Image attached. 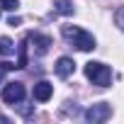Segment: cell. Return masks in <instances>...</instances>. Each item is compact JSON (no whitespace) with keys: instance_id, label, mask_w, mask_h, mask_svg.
<instances>
[{"instance_id":"6da1fadb","label":"cell","mask_w":124,"mask_h":124,"mask_svg":"<svg viewBox=\"0 0 124 124\" xmlns=\"http://www.w3.org/2000/svg\"><path fill=\"white\" fill-rule=\"evenodd\" d=\"M61 34H63V39H66L68 44H73V46L80 49V51H93V49H95V37H93L90 32L80 29V27L63 24V27H61Z\"/></svg>"},{"instance_id":"3957f363","label":"cell","mask_w":124,"mask_h":124,"mask_svg":"<svg viewBox=\"0 0 124 124\" xmlns=\"http://www.w3.org/2000/svg\"><path fill=\"white\" fill-rule=\"evenodd\" d=\"M83 117H85V122H90V124H100V122H107V119L112 117V107H109L107 102H97V105L88 107V109L83 112Z\"/></svg>"},{"instance_id":"277c9868","label":"cell","mask_w":124,"mask_h":124,"mask_svg":"<svg viewBox=\"0 0 124 124\" xmlns=\"http://www.w3.org/2000/svg\"><path fill=\"white\" fill-rule=\"evenodd\" d=\"M3 100L8 102V105H20L22 100H24V85L22 83H5V88H3Z\"/></svg>"},{"instance_id":"52a82bcc","label":"cell","mask_w":124,"mask_h":124,"mask_svg":"<svg viewBox=\"0 0 124 124\" xmlns=\"http://www.w3.org/2000/svg\"><path fill=\"white\" fill-rule=\"evenodd\" d=\"M51 95H54V85H51L49 80H39V83L34 85V100H39V102H46Z\"/></svg>"},{"instance_id":"30bf717a","label":"cell","mask_w":124,"mask_h":124,"mask_svg":"<svg viewBox=\"0 0 124 124\" xmlns=\"http://www.w3.org/2000/svg\"><path fill=\"white\" fill-rule=\"evenodd\" d=\"M114 22H117V27L124 32V8H119V10L114 12Z\"/></svg>"},{"instance_id":"8fae6325","label":"cell","mask_w":124,"mask_h":124,"mask_svg":"<svg viewBox=\"0 0 124 124\" xmlns=\"http://www.w3.org/2000/svg\"><path fill=\"white\" fill-rule=\"evenodd\" d=\"M0 5H3L5 10H10V12H15V10L20 8V3H17V0H0Z\"/></svg>"},{"instance_id":"7c38bea8","label":"cell","mask_w":124,"mask_h":124,"mask_svg":"<svg viewBox=\"0 0 124 124\" xmlns=\"http://www.w3.org/2000/svg\"><path fill=\"white\" fill-rule=\"evenodd\" d=\"M20 22H22V20H20V17H15V15H12V17H10V20H8V24H10V27H17V24H20Z\"/></svg>"},{"instance_id":"ba28073f","label":"cell","mask_w":124,"mask_h":124,"mask_svg":"<svg viewBox=\"0 0 124 124\" xmlns=\"http://www.w3.org/2000/svg\"><path fill=\"white\" fill-rule=\"evenodd\" d=\"M54 8H56V12H58V15H73V10H76L71 0H56Z\"/></svg>"},{"instance_id":"7a4b0ae2","label":"cell","mask_w":124,"mask_h":124,"mask_svg":"<svg viewBox=\"0 0 124 124\" xmlns=\"http://www.w3.org/2000/svg\"><path fill=\"white\" fill-rule=\"evenodd\" d=\"M85 76H88V80H93V85H97V88H107V85L112 83V71H109V66L100 63V61H90V63H85Z\"/></svg>"},{"instance_id":"5b68a950","label":"cell","mask_w":124,"mask_h":124,"mask_svg":"<svg viewBox=\"0 0 124 124\" xmlns=\"http://www.w3.org/2000/svg\"><path fill=\"white\" fill-rule=\"evenodd\" d=\"M27 41L34 44V49H37L39 56H44V54L49 51V46H51V37H44V34H39V32H29V34H27Z\"/></svg>"},{"instance_id":"9c48e42d","label":"cell","mask_w":124,"mask_h":124,"mask_svg":"<svg viewBox=\"0 0 124 124\" xmlns=\"http://www.w3.org/2000/svg\"><path fill=\"white\" fill-rule=\"evenodd\" d=\"M15 54V44L10 37H0V56H10Z\"/></svg>"},{"instance_id":"4fadbf2b","label":"cell","mask_w":124,"mask_h":124,"mask_svg":"<svg viewBox=\"0 0 124 124\" xmlns=\"http://www.w3.org/2000/svg\"><path fill=\"white\" fill-rule=\"evenodd\" d=\"M3 73H5V66H3V63H0V80H3Z\"/></svg>"},{"instance_id":"8992f818","label":"cell","mask_w":124,"mask_h":124,"mask_svg":"<svg viewBox=\"0 0 124 124\" xmlns=\"http://www.w3.org/2000/svg\"><path fill=\"white\" fill-rule=\"evenodd\" d=\"M73 71H76L73 58H68V56H61V58L56 61V76H58V78H68V76H73Z\"/></svg>"}]
</instances>
